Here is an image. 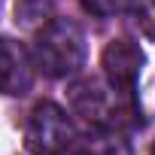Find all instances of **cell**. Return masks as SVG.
Wrapping results in <instances>:
<instances>
[{"instance_id":"6da1fadb","label":"cell","mask_w":155,"mask_h":155,"mask_svg":"<svg viewBox=\"0 0 155 155\" xmlns=\"http://www.w3.org/2000/svg\"><path fill=\"white\" fill-rule=\"evenodd\" d=\"M67 101L76 116L94 128L122 131V128H131L140 122V107L134 101V91L119 88L107 79H94V76L76 79L67 88Z\"/></svg>"},{"instance_id":"7a4b0ae2","label":"cell","mask_w":155,"mask_h":155,"mask_svg":"<svg viewBox=\"0 0 155 155\" xmlns=\"http://www.w3.org/2000/svg\"><path fill=\"white\" fill-rule=\"evenodd\" d=\"M34 64L52 76L67 79L85 64V37L70 18H49L34 37Z\"/></svg>"},{"instance_id":"3957f363","label":"cell","mask_w":155,"mask_h":155,"mask_svg":"<svg viewBox=\"0 0 155 155\" xmlns=\"http://www.w3.org/2000/svg\"><path fill=\"white\" fill-rule=\"evenodd\" d=\"M73 140H76V128L58 104L43 101L31 110L25 128V146L31 155H58Z\"/></svg>"},{"instance_id":"277c9868","label":"cell","mask_w":155,"mask_h":155,"mask_svg":"<svg viewBox=\"0 0 155 155\" xmlns=\"http://www.w3.org/2000/svg\"><path fill=\"white\" fill-rule=\"evenodd\" d=\"M143 64H146V55L134 40H110L104 55H101V67H104L107 82H113L119 88H131V91L143 73Z\"/></svg>"},{"instance_id":"5b68a950","label":"cell","mask_w":155,"mask_h":155,"mask_svg":"<svg viewBox=\"0 0 155 155\" xmlns=\"http://www.w3.org/2000/svg\"><path fill=\"white\" fill-rule=\"evenodd\" d=\"M34 85V67L28 52L0 37V94H28Z\"/></svg>"},{"instance_id":"8992f818","label":"cell","mask_w":155,"mask_h":155,"mask_svg":"<svg viewBox=\"0 0 155 155\" xmlns=\"http://www.w3.org/2000/svg\"><path fill=\"white\" fill-rule=\"evenodd\" d=\"M76 146H79L85 155H131L128 140L119 131H113V128H94V131H88Z\"/></svg>"},{"instance_id":"52a82bcc","label":"cell","mask_w":155,"mask_h":155,"mask_svg":"<svg viewBox=\"0 0 155 155\" xmlns=\"http://www.w3.org/2000/svg\"><path fill=\"white\" fill-rule=\"evenodd\" d=\"M52 0H15V25L21 28H43L52 18Z\"/></svg>"},{"instance_id":"ba28073f","label":"cell","mask_w":155,"mask_h":155,"mask_svg":"<svg viewBox=\"0 0 155 155\" xmlns=\"http://www.w3.org/2000/svg\"><path fill=\"white\" fill-rule=\"evenodd\" d=\"M79 3H82V9H85L88 15H94V18H113V15L131 9L134 0H79Z\"/></svg>"},{"instance_id":"9c48e42d","label":"cell","mask_w":155,"mask_h":155,"mask_svg":"<svg viewBox=\"0 0 155 155\" xmlns=\"http://www.w3.org/2000/svg\"><path fill=\"white\" fill-rule=\"evenodd\" d=\"M58 155H85V152H82L79 146H76V140H73V143H70V146H67L64 152H58Z\"/></svg>"},{"instance_id":"30bf717a","label":"cell","mask_w":155,"mask_h":155,"mask_svg":"<svg viewBox=\"0 0 155 155\" xmlns=\"http://www.w3.org/2000/svg\"><path fill=\"white\" fill-rule=\"evenodd\" d=\"M152 155H155V146H152Z\"/></svg>"},{"instance_id":"8fae6325","label":"cell","mask_w":155,"mask_h":155,"mask_svg":"<svg viewBox=\"0 0 155 155\" xmlns=\"http://www.w3.org/2000/svg\"><path fill=\"white\" fill-rule=\"evenodd\" d=\"M152 3H155V0H152Z\"/></svg>"}]
</instances>
